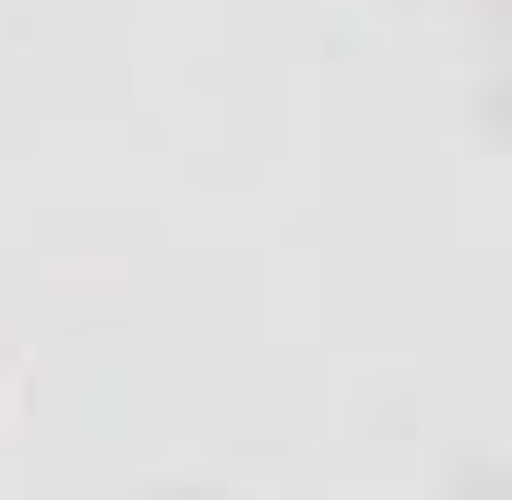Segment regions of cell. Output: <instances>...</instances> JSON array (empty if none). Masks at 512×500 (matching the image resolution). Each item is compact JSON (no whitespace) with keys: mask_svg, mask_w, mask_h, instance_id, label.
<instances>
[{"mask_svg":"<svg viewBox=\"0 0 512 500\" xmlns=\"http://www.w3.org/2000/svg\"><path fill=\"white\" fill-rule=\"evenodd\" d=\"M441 500H512V453H453L441 465Z\"/></svg>","mask_w":512,"mask_h":500,"instance_id":"1","label":"cell"},{"mask_svg":"<svg viewBox=\"0 0 512 500\" xmlns=\"http://www.w3.org/2000/svg\"><path fill=\"white\" fill-rule=\"evenodd\" d=\"M477 36H489V60H512V0H477Z\"/></svg>","mask_w":512,"mask_h":500,"instance_id":"2","label":"cell"},{"mask_svg":"<svg viewBox=\"0 0 512 500\" xmlns=\"http://www.w3.org/2000/svg\"><path fill=\"white\" fill-rule=\"evenodd\" d=\"M143 500H239L227 477H167V489H143Z\"/></svg>","mask_w":512,"mask_h":500,"instance_id":"3","label":"cell"}]
</instances>
